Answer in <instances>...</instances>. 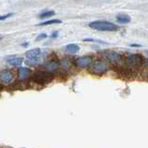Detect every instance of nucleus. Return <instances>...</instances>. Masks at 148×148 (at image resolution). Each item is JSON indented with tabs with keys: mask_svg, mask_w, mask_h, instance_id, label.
Listing matches in <instances>:
<instances>
[{
	"mask_svg": "<svg viewBox=\"0 0 148 148\" xmlns=\"http://www.w3.org/2000/svg\"><path fill=\"white\" fill-rule=\"evenodd\" d=\"M88 26L92 29H94V30H98L101 32H114V31H116L118 29L116 25L114 24L113 23H110L108 21H103V20L91 22L88 24Z\"/></svg>",
	"mask_w": 148,
	"mask_h": 148,
	"instance_id": "nucleus-1",
	"label": "nucleus"
},
{
	"mask_svg": "<svg viewBox=\"0 0 148 148\" xmlns=\"http://www.w3.org/2000/svg\"><path fill=\"white\" fill-rule=\"evenodd\" d=\"M108 70H109V64L103 60H97L92 62V64L88 67L90 73L96 75H104Z\"/></svg>",
	"mask_w": 148,
	"mask_h": 148,
	"instance_id": "nucleus-2",
	"label": "nucleus"
},
{
	"mask_svg": "<svg viewBox=\"0 0 148 148\" xmlns=\"http://www.w3.org/2000/svg\"><path fill=\"white\" fill-rule=\"evenodd\" d=\"M32 78L34 81L40 84V85H46V84L52 81L54 75L53 73H50L48 71H36L33 74Z\"/></svg>",
	"mask_w": 148,
	"mask_h": 148,
	"instance_id": "nucleus-3",
	"label": "nucleus"
},
{
	"mask_svg": "<svg viewBox=\"0 0 148 148\" xmlns=\"http://www.w3.org/2000/svg\"><path fill=\"white\" fill-rule=\"evenodd\" d=\"M143 63V58L140 54H130L126 58V64L130 69H139Z\"/></svg>",
	"mask_w": 148,
	"mask_h": 148,
	"instance_id": "nucleus-4",
	"label": "nucleus"
},
{
	"mask_svg": "<svg viewBox=\"0 0 148 148\" xmlns=\"http://www.w3.org/2000/svg\"><path fill=\"white\" fill-rule=\"evenodd\" d=\"M92 62H93V60L91 56H82L75 61V64L79 68H86V67H90Z\"/></svg>",
	"mask_w": 148,
	"mask_h": 148,
	"instance_id": "nucleus-5",
	"label": "nucleus"
},
{
	"mask_svg": "<svg viewBox=\"0 0 148 148\" xmlns=\"http://www.w3.org/2000/svg\"><path fill=\"white\" fill-rule=\"evenodd\" d=\"M14 74L10 69L2 70L1 73H0V81H1L2 84H10V82H12Z\"/></svg>",
	"mask_w": 148,
	"mask_h": 148,
	"instance_id": "nucleus-6",
	"label": "nucleus"
},
{
	"mask_svg": "<svg viewBox=\"0 0 148 148\" xmlns=\"http://www.w3.org/2000/svg\"><path fill=\"white\" fill-rule=\"evenodd\" d=\"M59 67H60V62L57 60H49L43 64V68L45 71L50 72V73H54V72L58 71Z\"/></svg>",
	"mask_w": 148,
	"mask_h": 148,
	"instance_id": "nucleus-7",
	"label": "nucleus"
},
{
	"mask_svg": "<svg viewBox=\"0 0 148 148\" xmlns=\"http://www.w3.org/2000/svg\"><path fill=\"white\" fill-rule=\"evenodd\" d=\"M105 57L111 63H118L122 60L121 54L116 51H107L105 54Z\"/></svg>",
	"mask_w": 148,
	"mask_h": 148,
	"instance_id": "nucleus-8",
	"label": "nucleus"
},
{
	"mask_svg": "<svg viewBox=\"0 0 148 148\" xmlns=\"http://www.w3.org/2000/svg\"><path fill=\"white\" fill-rule=\"evenodd\" d=\"M31 75V70L26 67H20L18 69V78L20 80H24L28 78Z\"/></svg>",
	"mask_w": 148,
	"mask_h": 148,
	"instance_id": "nucleus-9",
	"label": "nucleus"
},
{
	"mask_svg": "<svg viewBox=\"0 0 148 148\" xmlns=\"http://www.w3.org/2000/svg\"><path fill=\"white\" fill-rule=\"evenodd\" d=\"M8 64H10L11 66H20L22 65V63L23 62V59L22 57H17V56H12L11 58L8 59Z\"/></svg>",
	"mask_w": 148,
	"mask_h": 148,
	"instance_id": "nucleus-10",
	"label": "nucleus"
},
{
	"mask_svg": "<svg viewBox=\"0 0 148 148\" xmlns=\"http://www.w3.org/2000/svg\"><path fill=\"white\" fill-rule=\"evenodd\" d=\"M41 54V50L40 49H33L26 51L25 53V56L27 57V59H33V58H36V57H39Z\"/></svg>",
	"mask_w": 148,
	"mask_h": 148,
	"instance_id": "nucleus-11",
	"label": "nucleus"
},
{
	"mask_svg": "<svg viewBox=\"0 0 148 148\" xmlns=\"http://www.w3.org/2000/svg\"><path fill=\"white\" fill-rule=\"evenodd\" d=\"M64 50L66 52L68 53H72V54H75L79 51V47L77 44H68L64 48Z\"/></svg>",
	"mask_w": 148,
	"mask_h": 148,
	"instance_id": "nucleus-12",
	"label": "nucleus"
},
{
	"mask_svg": "<svg viewBox=\"0 0 148 148\" xmlns=\"http://www.w3.org/2000/svg\"><path fill=\"white\" fill-rule=\"evenodd\" d=\"M116 22L119 23H129L130 22V17L126 14H119L116 16Z\"/></svg>",
	"mask_w": 148,
	"mask_h": 148,
	"instance_id": "nucleus-13",
	"label": "nucleus"
},
{
	"mask_svg": "<svg viewBox=\"0 0 148 148\" xmlns=\"http://www.w3.org/2000/svg\"><path fill=\"white\" fill-rule=\"evenodd\" d=\"M39 62H40V58L39 57L33 58V59H27L26 64H28V65H36V64H38Z\"/></svg>",
	"mask_w": 148,
	"mask_h": 148,
	"instance_id": "nucleus-14",
	"label": "nucleus"
},
{
	"mask_svg": "<svg viewBox=\"0 0 148 148\" xmlns=\"http://www.w3.org/2000/svg\"><path fill=\"white\" fill-rule=\"evenodd\" d=\"M54 23H62V21L61 20H57V19H53V20L47 21V22L41 23L38 25H40V26H44V25H49V24H54Z\"/></svg>",
	"mask_w": 148,
	"mask_h": 148,
	"instance_id": "nucleus-15",
	"label": "nucleus"
},
{
	"mask_svg": "<svg viewBox=\"0 0 148 148\" xmlns=\"http://www.w3.org/2000/svg\"><path fill=\"white\" fill-rule=\"evenodd\" d=\"M61 65L62 67V69H64V70H68L70 68V66H71V62L69 61V59H63V60L61 62Z\"/></svg>",
	"mask_w": 148,
	"mask_h": 148,
	"instance_id": "nucleus-16",
	"label": "nucleus"
},
{
	"mask_svg": "<svg viewBox=\"0 0 148 148\" xmlns=\"http://www.w3.org/2000/svg\"><path fill=\"white\" fill-rule=\"evenodd\" d=\"M55 14V12L53 10H47V11H44L39 15V18L40 19H44V18H48V17H51Z\"/></svg>",
	"mask_w": 148,
	"mask_h": 148,
	"instance_id": "nucleus-17",
	"label": "nucleus"
},
{
	"mask_svg": "<svg viewBox=\"0 0 148 148\" xmlns=\"http://www.w3.org/2000/svg\"><path fill=\"white\" fill-rule=\"evenodd\" d=\"M48 36L46 35V34H40V35L36 37V40L37 41H39V40H42V39H44V38H46V37H47Z\"/></svg>",
	"mask_w": 148,
	"mask_h": 148,
	"instance_id": "nucleus-18",
	"label": "nucleus"
},
{
	"mask_svg": "<svg viewBox=\"0 0 148 148\" xmlns=\"http://www.w3.org/2000/svg\"><path fill=\"white\" fill-rule=\"evenodd\" d=\"M12 15H13V13H8V14H7V15H3V16H1V17H0V20H1V21H3V20H5V19L8 18V17L12 16Z\"/></svg>",
	"mask_w": 148,
	"mask_h": 148,
	"instance_id": "nucleus-19",
	"label": "nucleus"
},
{
	"mask_svg": "<svg viewBox=\"0 0 148 148\" xmlns=\"http://www.w3.org/2000/svg\"><path fill=\"white\" fill-rule=\"evenodd\" d=\"M130 47H134V48H140V47H142V45H140V44H130Z\"/></svg>",
	"mask_w": 148,
	"mask_h": 148,
	"instance_id": "nucleus-20",
	"label": "nucleus"
},
{
	"mask_svg": "<svg viewBox=\"0 0 148 148\" xmlns=\"http://www.w3.org/2000/svg\"><path fill=\"white\" fill-rule=\"evenodd\" d=\"M57 36H58V32H54L50 36H51V37H56Z\"/></svg>",
	"mask_w": 148,
	"mask_h": 148,
	"instance_id": "nucleus-21",
	"label": "nucleus"
},
{
	"mask_svg": "<svg viewBox=\"0 0 148 148\" xmlns=\"http://www.w3.org/2000/svg\"><path fill=\"white\" fill-rule=\"evenodd\" d=\"M145 65L148 67V59H147V60H145Z\"/></svg>",
	"mask_w": 148,
	"mask_h": 148,
	"instance_id": "nucleus-22",
	"label": "nucleus"
},
{
	"mask_svg": "<svg viewBox=\"0 0 148 148\" xmlns=\"http://www.w3.org/2000/svg\"><path fill=\"white\" fill-rule=\"evenodd\" d=\"M22 46H24V47H25V46H28V43H23Z\"/></svg>",
	"mask_w": 148,
	"mask_h": 148,
	"instance_id": "nucleus-23",
	"label": "nucleus"
},
{
	"mask_svg": "<svg viewBox=\"0 0 148 148\" xmlns=\"http://www.w3.org/2000/svg\"><path fill=\"white\" fill-rule=\"evenodd\" d=\"M146 52H147V54H148V50H147V51H146Z\"/></svg>",
	"mask_w": 148,
	"mask_h": 148,
	"instance_id": "nucleus-24",
	"label": "nucleus"
}]
</instances>
